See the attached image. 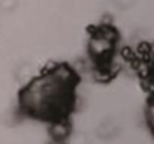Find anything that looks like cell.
<instances>
[{"label": "cell", "mask_w": 154, "mask_h": 144, "mask_svg": "<svg viewBox=\"0 0 154 144\" xmlns=\"http://www.w3.org/2000/svg\"><path fill=\"white\" fill-rule=\"evenodd\" d=\"M79 83L81 77L72 65L66 62L54 63L20 89L17 98L18 113L48 126L70 122L78 107Z\"/></svg>", "instance_id": "6da1fadb"}, {"label": "cell", "mask_w": 154, "mask_h": 144, "mask_svg": "<svg viewBox=\"0 0 154 144\" xmlns=\"http://www.w3.org/2000/svg\"><path fill=\"white\" fill-rule=\"evenodd\" d=\"M117 44L118 33L111 24H97L91 29L88 36V56L97 72L106 74L111 71Z\"/></svg>", "instance_id": "7a4b0ae2"}, {"label": "cell", "mask_w": 154, "mask_h": 144, "mask_svg": "<svg viewBox=\"0 0 154 144\" xmlns=\"http://www.w3.org/2000/svg\"><path fill=\"white\" fill-rule=\"evenodd\" d=\"M144 119H145V125H147L150 135L154 138V90H151V93L148 95L147 101H145Z\"/></svg>", "instance_id": "3957f363"}, {"label": "cell", "mask_w": 154, "mask_h": 144, "mask_svg": "<svg viewBox=\"0 0 154 144\" xmlns=\"http://www.w3.org/2000/svg\"><path fill=\"white\" fill-rule=\"evenodd\" d=\"M48 144H67V141H64V140H54V138H50Z\"/></svg>", "instance_id": "277c9868"}]
</instances>
